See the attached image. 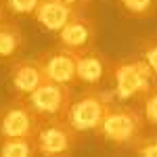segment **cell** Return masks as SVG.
<instances>
[{
	"instance_id": "1",
	"label": "cell",
	"mask_w": 157,
	"mask_h": 157,
	"mask_svg": "<svg viewBox=\"0 0 157 157\" xmlns=\"http://www.w3.org/2000/svg\"><path fill=\"white\" fill-rule=\"evenodd\" d=\"M145 115L143 111L128 105H109L105 117L97 128V134L111 143L113 147H132L145 130Z\"/></svg>"
},
{
	"instance_id": "2",
	"label": "cell",
	"mask_w": 157,
	"mask_h": 157,
	"mask_svg": "<svg viewBox=\"0 0 157 157\" xmlns=\"http://www.w3.org/2000/svg\"><path fill=\"white\" fill-rule=\"evenodd\" d=\"M109 73L113 78V92L111 94L117 101H132V98L147 97L157 82L153 69L143 59L115 61V63H111Z\"/></svg>"
},
{
	"instance_id": "3",
	"label": "cell",
	"mask_w": 157,
	"mask_h": 157,
	"mask_svg": "<svg viewBox=\"0 0 157 157\" xmlns=\"http://www.w3.org/2000/svg\"><path fill=\"white\" fill-rule=\"evenodd\" d=\"M80 143V132L73 128L67 117L42 120L36 132V147L40 155H69Z\"/></svg>"
},
{
	"instance_id": "4",
	"label": "cell",
	"mask_w": 157,
	"mask_h": 157,
	"mask_svg": "<svg viewBox=\"0 0 157 157\" xmlns=\"http://www.w3.org/2000/svg\"><path fill=\"white\" fill-rule=\"evenodd\" d=\"M111 97L113 94L101 92L97 88H90V90L82 92L69 107V113H67L69 124L80 134L97 132V128L101 126V121H103L109 105H111Z\"/></svg>"
},
{
	"instance_id": "5",
	"label": "cell",
	"mask_w": 157,
	"mask_h": 157,
	"mask_svg": "<svg viewBox=\"0 0 157 157\" xmlns=\"http://www.w3.org/2000/svg\"><path fill=\"white\" fill-rule=\"evenodd\" d=\"M42 117L29 105L25 97L13 98L9 105L0 109V136H27L36 138Z\"/></svg>"
},
{
	"instance_id": "6",
	"label": "cell",
	"mask_w": 157,
	"mask_h": 157,
	"mask_svg": "<svg viewBox=\"0 0 157 157\" xmlns=\"http://www.w3.org/2000/svg\"><path fill=\"white\" fill-rule=\"evenodd\" d=\"M29 101V105L40 113L42 120H52V117H67L69 107H71V86L61 84V82H52L46 80L38 86L36 90L25 97Z\"/></svg>"
},
{
	"instance_id": "7",
	"label": "cell",
	"mask_w": 157,
	"mask_h": 157,
	"mask_svg": "<svg viewBox=\"0 0 157 157\" xmlns=\"http://www.w3.org/2000/svg\"><path fill=\"white\" fill-rule=\"evenodd\" d=\"M36 61L40 63L46 80L69 86L78 84V52L59 44L55 48L44 50L42 55H38Z\"/></svg>"
},
{
	"instance_id": "8",
	"label": "cell",
	"mask_w": 157,
	"mask_h": 157,
	"mask_svg": "<svg viewBox=\"0 0 157 157\" xmlns=\"http://www.w3.org/2000/svg\"><path fill=\"white\" fill-rule=\"evenodd\" d=\"M59 44L65 48L73 50V52H86V50L94 48V42H97V25L92 19H88L84 15H75L71 17L67 25L61 29L59 34Z\"/></svg>"
},
{
	"instance_id": "9",
	"label": "cell",
	"mask_w": 157,
	"mask_h": 157,
	"mask_svg": "<svg viewBox=\"0 0 157 157\" xmlns=\"http://www.w3.org/2000/svg\"><path fill=\"white\" fill-rule=\"evenodd\" d=\"M9 82H11L13 90L17 92V97H29L42 82H46V75L38 61L19 59L11 63Z\"/></svg>"
},
{
	"instance_id": "10",
	"label": "cell",
	"mask_w": 157,
	"mask_h": 157,
	"mask_svg": "<svg viewBox=\"0 0 157 157\" xmlns=\"http://www.w3.org/2000/svg\"><path fill=\"white\" fill-rule=\"evenodd\" d=\"M80 11H75L73 6L65 4L63 0H44L38 11L34 13L38 25L46 32H52V34H59L61 29L67 25V21L75 17Z\"/></svg>"
},
{
	"instance_id": "11",
	"label": "cell",
	"mask_w": 157,
	"mask_h": 157,
	"mask_svg": "<svg viewBox=\"0 0 157 157\" xmlns=\"http://www.w3.org/2000/svg\"><path fill=\"white\" fill-rule=\"evenodd\" d=\"M109 69H111V65L98 50L90 48L78 55V84L88 86V88H97L105 80Z\"/></svg>"
},
{
	"instance_id": "12",
	"label": "cell",
	"mask_w": 157,
	"mask_h": 157,
	"mask_svg": "<svg viewBox=\"0 0 157 157\" xmlns=\"http://www.w3.org/2000/svg\"><path fill=\"white\" fill-rule=\"evenodd\" d=\"M23 32L17 21H0V61H15L23 50Z\"/></svg>"
},
{
	"instance_id": "13",
	"label": "cell",
	"mask_w": 157,
	"mask_h": 157,
	"mask_svg": "<svg viewBox=\"0 0 157 157\" xmlns=\"http://www.w3.org/2000/svg\"><path fill=\"white\" fill-rule=\"evenodd\" d=\"M38 155L36 138L0 136V157H34Z\"/></svg>"
},
{
	"instance_id": "14",
	"label": "cell",
	"mask_w": 157,
	"mask_h": 157,
	"mask_svg": "<svg viewBox=\"0 0 157 157\" xmlns=\"http://www.w3.org/2000/svg\"><path fill=\"white\" fill-rule=\"evenodd\" d=\"M121 11L134 19H147L157 15V0H117Z\"/></svg>"
},
{
	"instance_id": "15",
	"label": "cell",
	"mask_w": 157,
	"mask_h": 157,
	"mask_svg": "<svg viewBox=\"0 0 157 157\" xmlns=\"http://www.w3.org/2000/svg\"><path fill=\"white\" fill-rule=\"evenodd\" d=\"M44 0H4L6 11L15 15V17H29L38 11V6Z\"/></svg>"
},
{
	"instance_id": "16",
	"label": "cell",
	"mask_w": 157,
	"mask_h": 157,
	"mask_svg": "<svg viewBox=\"0 0 157 157\" xmlns=\"http://www.w3.org/2000/svg\"><path fill=\"white\" fill-rule=\"evenodd\" d=\"M140 59L153 69V73L157 78V36L147 38L145 42L140 44Z\"/></svg>"
},
{
	"instance_id": "17",
	"label": "cell",
	"mask_w": 157,
	"mask_h": 157,
	"mask_svg": "<svg viewBox=\"0 0 157 157\" xmlns=\"http://www.w3.org/2000/svg\"><path fill=\"white\" fill-rule=\"evenodd\" d=\"M136 155H143V157H157V132L151 134V136H140L132 147Z\"/></svg>"
},
{
	"instance_id": "18",
	"label": "cell",
	"mask_w": 157,
	"mask_h": 157,
	"mask_svg": "<svg viewBox=\"0 0 157 157\" xmlns=\"http://www.w3.org/2000/svg\"><path fill=\"white\" fill-rule=\"evenodd\" d=\"M143 115L147 124L157 126V86H153V90L147 97H143Z\"/></svg>"
},
{
	"instance_id": "19",
	"label": "cell",
	"mask_w": 157,
	"mask_h": 157,
	"mask_svg": "<svg viewBox=\"0 0 157 157\" xmlns=\"http://www.w3.org/2000/svg\"><path fill=\"white\" fill-rule=\"evenodd\" d=\"M63 2H65V4H69V6H73L75 11L82 13L86 6H88V2H90V0H63Z\"/></svg>"
},
{
	"instance_id": "20",
	"label": "cell",
	"mask_w": 157,
	"mask_h": 157,
	"mask_svg": "<svg viewBox=\"0 0 157 157\" xmlns=\"http://www.w3.org/2000/svg\"><path fill=\"white\" fill-rule=\"evenodd\" d=\"M4 19V6H2V2H0V21Z\"/></svg>"
}]
</instances>
